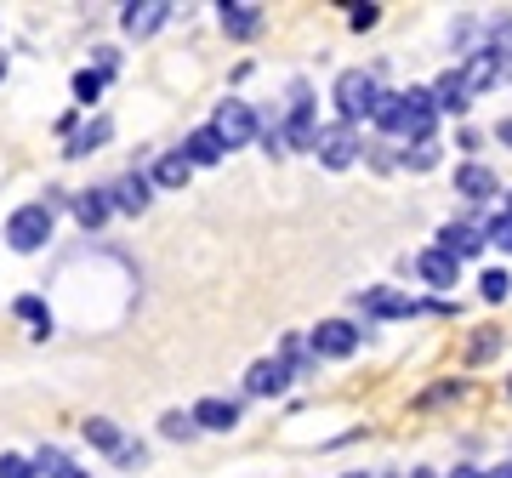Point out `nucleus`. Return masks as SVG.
Wrapping results in <instances>:
<instances>
[{
    "instance_id": "obj_37",
    "label": "nucleus",
    "mask_w": 512,
    "mask_h": 478,
    "mask_svg": "<svg viewBox=\"0 0 512 478\" xmlns=\"http://www.w3.org/2000/svg\"><path fill=\"white\" fill-rule=\"evenodd\" d=\"M410 478H433V473H410Z\"/></svg>"
},
{
    "instance_id": "obj_34",
    "label": "nucleus",
    "mask_w": 512,
    "mask_h": 478,
    "mask_svg": "<svg viewBox=\"0 0 512 478\" xmlns=\"http://www.w3.org/2000/svg\"><path fill=\"white\" fill-rule=\"evenodd\" d=\"M450 478H478V467H456V473H450Z\"/></svg>"
},
{
    "instance_id": "obj_7",
    "label": "nucleus",
    "mask_w": 512,
    "mask_h": 478,
    "mask_svg": "<svg viewBox=\"0 0 512 478\" xmlns=\"http://www.w3.org/2000/svg\"><path fill=\"white\" fill-rule=\"evenodd\" d=\"M165 18H171V6H165V0H131L126 18H120V29H126L131 40H148Z\"/></svg>"
},
{
    "instance_id": "obj_19",
    "label": "nucleus",
    "mask_w": 512,
    "mask_h": 478,
    "mask_svg": "<svg viewBox=\"0 0 512 478\" xmlns=\"http://www.w3.org/2000/svg\"><path fill=\"white\" fill-rule=\"evenodd\" d=\"M495 188H501V183H495L490 166H461L456 171V194H467V200H490Z\"/></svg>"
},
{
    "instance_id": "obj_20",
    "label": "nucleus",
    "mask_w": 512,
    "mask_h": 478,
    "mask_svg": "<svg viewBox=\"0 0 512 478\" xmlns=\"http://www.w3.org/2000/svg\"><path fill=\"white\" fill-rule=\"evenodd\" d=\"M114 205L137 217V211L148 205V177H137V171H131V177H120V183H114Z\"/></svg>"
},
{
    "instance_id": "obj_31",
    "label": "nucleus",
    "mask_w": 512,
    "mask_h": 478,
    "mask_svg": "<svg viewBox=\"0 0 512 478\" xmlns=\"http://www.w3.org/2000/svg\"><path fill=\"white\" fill-rule=\"evenodd\" d=\"M404 160H410L416 171H427L433 160H439V143H416V154H404Z\"/></svg>"
},
{
    "instance_id": "obj_32",
    "label": "nucleus",
    "mask_w": 512,
    "mask_h": 478,
    "mask_svg": "<svg viewBox=\"0 0 512 478\" xmlns=\"http://www.w3.org/2000/svg\"><path fill=\"white\" fill-rule=\"evenodd\" d=\"M490 245H501V251H512V217L490 222Z\"/></svg>"
},
{
    "instance_id": "obj_38",
    "label": "nucleus",
    "mask_w": 512,
    "mask_h": 478,
    "mask_svg": "<svg viewBox=\"0 0 512 478\" xmlns=\"http://www.w3.org/2000/svg\"><path fill=\"white\" fill-rule=\"evenodd\" d=\"M0 80H6V63H0Z\"/></svg>"
},
{
    "instance_id": "obj_23",
    "label": "nucleus",
    "mask_w": 512,
    "mask_h": 478,
    "mask_svg": "<svg viewBox=\"0 0 512 478\" xmlns=\"http://www.w3.org/2000/svg\"><path fill=\"white\" fill-rule=\"evenodd\" d=\"M18 319H29V325H35V336L52 331V308H46L40 296H18Z\"/></svg>"
},
{
    "instance_id": "obj_26",
    "label": "nucleus",
    "mask_w": 512,
    "mask_h": 478,
    "mask_svg": "<svg viewBox=\"0 0 512 478\" xmlns=\"http://www.w3.org/2000/svg\"><path fill=\"white\" fill-rule=\"evenodd\" d=\"M109 120H92V126H86V131H80V137H74V143H69V154H92V148L97 143H109Z\"/></svg>"
},
{
    "instance_id": "obj_36",
    "label": "nucleus",
    "mask_w": 512,
    "mask_h": 478,
    "mask_svg": "<svg viewBox=\"0 0 512 478\" xmlns=\"http://www.w3.org/2000/svg\"><path fill=\"white\" fill-rule=\"evenodd\" d=\"M507 217H512V194H507Z\"/></svg>"
},
{
    "instance_id": "obj_35",
    "label": "nucleus",
    "mask_w": 512,
    "mask_h": 478,
    "mask_svg": "<svg viewBox=\"0 0 512 478\" xmlns=\"http://www.w3.org/2000/svg\"><path fill=\"white\" fill-rule=\"evenodd\" d=\"M490 478H512V461H507V467H495V473Z\"/></svg>"
},
{
    "instance_id": "obj_10",
    "label": "nucleus",
    "mask_w": 512,
    "mask_h": 478,
    "mask_svg": "<svg viewBox=\"0 0 512 478\" xmlns=\"http://www.w3.org/2000/svg\"><path fill=\"white\" fill-rule=\"evenodd\" d=\"M416 274L427 279V285H456V279H461V257H450L444 245H433V251H421V257H416Z\"/></svg>"
},
{
    "instance_id": "obj_21",
    "label": "nucleus",
    "mask_w": 512,
    "mask_h": 478,
    "mask_svg": "<svg viewBox=\"0 0 512 478\" xmlns=\"http://www.w3.org/2000/svg\"><path fill=\"white\" fill-rule=\"evenodd\" d=\"M86 439H92L97 450H114V456L126 450V439H120V427H114L109 416H92V422H86Z\"/></svg>"
},
{
    "instance_id": "obj_13",
    "label": "nucleus",
    "mask_w": 512,
    "mask_h": 478,
    "mask_svg": "<svg viewBox=\"0 0 512 478\" xmlns=\"http://www.w3.org/2000/svg\"><path fill=\"white\" fill-rule=\"evenodd\" d=\"M285 143H291V148H313V143H319V126H313L308 92H296V103H291V126H285Z\"/></svg>"
},
{
    "instance_id": "obj_14",
    "label": "nucleus",
    "mask_w": 512,
    "mask_h": 478,
    "mask_svg": "<svg viewBox=\"0 0 512 478\" xmlns=\"http://www.w3.org/2000/svg\"><path fill=\"white\" fill-rule=\"evenodd\" d=\"M365 302V313H376V319H410V313H421V302H410L404 291H370L359 296Z\"/></svg>"
},
{
    "instance_id": "obj_17",
    "label": "nucleus",
    "mask_w": 512,
    "mask_h": 478,
    "mask_svg": "<svg viewBox=\"0 0 512 478\" xmlns=\"http://www.w3.org/2000/svg\"><path fill=\"white\" fill-rule=\"evenodd\" d=\"M183 160H188V166H217V160H222V137H217L211 126H205V131H188Z\"/></svg>"
},
{
    "instance_id": "obj_3",
    "label": "nucleus",
    "mask_w": 512,
    "mask_h": 478,
    "mask_svg": "<svg viewBox=\"0 0 512 478\" xmlns=\"http://www.w3.org/2000/svg\"><path fill=\"white\" fill-rule=\"evenodd\" d=\"M52 239V205L35 200V205H18L12 217H6V245L12 251H40Z\"/></svg>"
},
{
    "instance_id": "obj_39",
    "label": "nucleus",
    "mask_w": 512,
    "mask_h": 478,
    "mask_svg": "<svg viewBox=\"0 0 512 478\" xmlns=\"http://www.w3.org/2000/svg\"><path fill=\"white\" fill-rule=\"evenodd\" d=\"M348 478H365V473H348Z\"/></svg>"
},
{
    "instance_id": "obj_9",
    "label": "nucleus",
    "mask_w": 512,
    "mask_h": 478,
    "mask_svg": "<svg viewBox=\"0 0 512 478\" xmlns=\"http://www.w3.org/2000/svg\"><path fill=\"white\" fill-rule=\"evenodd\" d=\"M285 382H291V365H285V359H256V365L245 370V387H251L256 399H268V393H285Z\"/></svg>"
},
{
    "instance_id": "obj_24",
    "label": "nucleus",
    "mask_w": 512,
    "mask_h": 478,
    "mask_svg": "<svg viewBox=\"0 0 512 478\" xmlns=\"http://www.w3.org/2000/svg\"><path fill=\"white\" fill-rule=\"evenodd\" d=\"M507 291H512V274H507V268H490V274L478 279V296H484V302H507Z\"/></svg>"
},
{
    "instance_id": "obj_2",
    "label": "nucleus",
    "mask_w": 512,
    "mask_h": 478,
    "mask_svg": "<svg viewBox=\"0 0 512 478\" xmlns=\"http://www.w3.org/2000/svg\"><path fill=\"white\" fill-rule=\"evenodd\" d=\"M336 109H342V126H353V120H376V109H382V92H376V74L365 69H348L336 74Z\"/></svg>"
},
{
    "instance_id": "obj_29",
    "label": "nucleus",
    "mask_w": 512,
    "mask_h": 478,
    "mask_svg": "<svg viewBox=\"0 0 512 478\" xmlns=\"http://www.w3.org/2000/svg\"><path fill=\"white\" fill-rule=\"evenodd\" d=\"M348 23L365 35V29H376V23H382V6H376V0H359V6H348Z\"/></svg>"
},
{
    "instance_id": "obj_25",
    "label": "nucleus",
    "mask_w": 512,
    "mask_h": 478,
    "mask_svg": "<svg viewBox=\"0 0 512 478\" xmlns=\"http://www.w3.org/2000/svg\"><path fill=\"white\" fill-rule=\"evenodd\" d=\"M103 80H109L103 69H80L74 74V97H80V103H97V97H103Z\"/></svg>"
},
{
    "instance_id": "obj_11",
    "label": "nucleus",
    "mask_w": 512,
    "mask_h": 478,
    "mask_svg": "<svg viewBox=\"0 0 512 478\" xmlns=\"http://www.w3.org/2000/svg\"><path fill=\"white\" fill-rule=\"evenodd\" d=\"M467 103H473V92H467L461 69L439 74V86H433V109H439V114H467Z\"/></svg>"
},
{
    "instance_id": "obj_6",
    "label": "nucleus",
    "mask_w": 512,
    "mask_h": 478,
    "mask_svg": "<svg viewBox=\"0 0 512 478\" xmlns=\"http://www.w3.org/2000/svg\"><path fill=\"white\" fill-rule=\"evenodd\" d=\"M313 154H319L330 171H342V166H353L359 137H353V126H319V143H313Z\"/></svg>"
},
{
    "instance_id": "obj_30",
    "label": "nucleus",
    "mask_w": 512,
    "mask_h": 478,
    "mask_svg": "<svg viewBox=\"0 0 512 478\" xmlns=\"http://www.w3.org/2000/svg\"><path fill=\"white\" fill-rule=\"evenodd\" d=\"M0 478H35V461L29 456H0Z\"/></svg>"
},
{
    "instance_id": "obj_22",
    "label": "nucleus",
    "mask_w": 512,
    "mask_h": 478,
    "mask_svg": "<svg viewBox=\"0 0 512 478\" xmlns=\"http://www.w3.org/2000/svg\"><path fill=\"white\" fill-rule=\"evenodd\" d=\"M188 171H194V166H188L183 154H165L160 166H154V183H160V188H183V183H188Z\"/></svg>"
},
{
    "instance_id": "obj_16",
    "label": "nucleus",
    "mask_w": 512,
    "mask_h": 478,
    "mask_svg": "<svg viewBox=\"0 0 512 478\" xmlns=\"http://www.w3.org/2000/svg\"><path fill=\"white\" fill-rule=\"evenodd\" d=\"M444 251H450V257H478V251H484V245H490V234H478V228H467V222H450V228H444Z\"/></svg>"
},
{
    "instance_id": "obj_27",
    "label": "nucleus",
    "mask_w": 512,
    "mask_h": 478,
    "mask_svg": "<svg viewBox=\"0 0 512 478\" xmlns=\"http://www.w3.org/2000/svg\"><path fill=\"white\" fill-rule=\"evenodd\" d=\"M40 467H46L52 478H86V467H74L63 450H40Z\"/></svg>"
},
{
    "instance_id": "obj_4",
    "label": "nucleus",
    "mask_w": 512,
    "mask_h": 478,
    "mask_svg": "<svg viewBox=\"0 0 512 478\" xmlns=\"http://www.w3.org/2000/svg\"><path fill=\"white\" fill-rule=\"evenodd\" d=\"M211 131L222 137V148H245V143L256 137V114H251V103H222L217 120H211Z\"/></svg>"
},
{
    "instance_id": "obj_1",
    "label": "nucleus",
    "mask_w": 512,
    "mask_h": 478,
    "mask_svg": "<svg viewBox=\"0 0 512 478\" xmlns=\"http://www.w3.org/2000/svg\"><path fill=\"white\" fill-rule=\"evenodd\" d=\"M433 92H399V97H382V109H376V126L387 137H410V143H433Z\"/></svg>"
},
{
    "instance_id": "obj_33",
    "label": "nucleus",
    "mask_w": 512,
    "mask_h": 478,
    "mask_svg": "<svg viewBox=\"0 0 512 478\" xmlns=\"http://www.w3.org/2000/svg\"><path fill=\"white\" fill-rule=\"evenodd\" d=\"M495 137H501V143L512 148V120H501V126H495Z\"/></svg>"
},
{
    "instance_id": "obj_28",
    "label": "nucleus",
    "mask_w": 512,
    "mask_h": 478,
    "mask_svg": "<svg viewBox=\"0 0 512 478\" xmlns=\"http://www.w3.org/2000/svg\"><path fill=\"white\" fill-rule=\"evenodd\" d=\"M160 433H165V439H194V433H200V422H194V416H183V410H171V416H165V422H160Z\"/></svg>"
},
{
    "instance_id": "obj_5",
    "label": "nucleus",
    "mask_w": 512,
    "mask_h": 478,
    "mask_svg": "<svg viewBox=\"0 0 512 478\" xmlns=\"http://www.w3.org/2000/svg\"><path fill=\"white\" fill-rule=\"evenodd\" d=\"M308 342H313V359H348V353H359V331L348 319H325Z\"/></svg>"
},
{
    "instance_id": "obj_12",
    "label": "nucleus",
    "mask_w": 512,
    "mask_h": 478,
    "mask_svg": "<svg viewBox=\"0 0 512 478\" xmlns=\"http://www.w3.org/2000/svg\"><path fill=\"white\" fill-rule=\"evenodd\" d=\"M188 416H194L200 427H211V433H234V427H239V405H234V399H200Z\"/></svg>"
},
{
    "instance_id": "obj_15",
    "label": "nucleus",
    "mask_w": 512,
    "mask_h": 478,
    "mask_svg": "<svg viewBox=\"0 0 512 478\" xmlns=\"http://www.w3.org/2000/svg\"><path fill=\"white\" fill-rule=\"evenodd\" d=\"M495 74H501V57H495V52H473L467 63H461V80H467V92H473V97L490 92Z\"/></svg>"
},
{
    "instance_id": "obj_8",
    "label": "nucleus",
    "mask_w": 512,
    "mask_h": 478,
    "mask_svg": "<svg viewBox=\"0 0 512 478\" xmlns=\"http://www.w3.org/2000/svg\"><path fill=\"white\" fill-rule=\"evenodd\" d=\"M217 12H222V29H228L234 40L262 35V6H256V0H222Z\"/></svg>"
},
{
    "instance_id": "obj_18",
    "label": "nucleus",
    "mask_w": 512,
    "mask_h": 478,
    "mask_svg": "<svg viewBox=\"0 0 512 478\" xmlns=\"http://www.w3.org/2000/svg\"><path fill=\"white\" fill-rule=\"evenodd\" d=\"M114 211V200L103 194V188H86V194H74V217H80V228H103Z\"/></svg>"
}]
</instances>
